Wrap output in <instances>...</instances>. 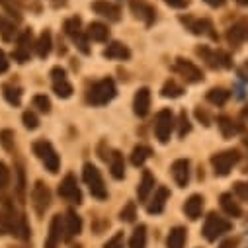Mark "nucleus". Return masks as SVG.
Wrapping results in <instances>:
<instances>
[{
    "instance_id": "1",
    "label": "nucleus",
    "mask_w": 248,
    "mask_h": 248,
    "mask_svg": "<svg viewBox=\"0 0 248 248\" xmlns=\"http://www.w3.org/2000/svg\"><path fill=\"white\" fill-rule=\"evenodd\" d=\"M115 94H117L115 82H113L111 78H102V80H98V82L88 90L86 100H88V104H92V106H106V104H109V102L115 98Z\"/></svg>"
},
{
    "instance_id": "2",
    "label": "nucleus",
    "mask_w": 248,
    "mask_h": 248,
    "mask_svg": "<svg viewBox=\"0 0 248 248\" xmlns=\"http://www.w3.org/2000/svg\"><path fill=\"white\" fill-rule=\"evenodd\" d=\"M82 178L88 186V190L94 198L98 200H106L108 198V190H106V184H104V178L100 174V170L94 166V164H84V170H82Z\"/></svg>"
},
{
    "instance_id": "3",
    "label": "nucleus",
    "mask_w": 248,
    "mask_h": 248,
    "mask_svg": "<svg viewBox=\"0 0 248 248\" xmlns=\"http://www.w3.org/2000/svg\"><path fill=\"white\" fill-rule=\"evenodd\" d=\"M33 153H35V156L43 162V166L51 172V174H55V172H59V164H61V160H59V155H57V151L53 149V145L49 143V141H35L33 143Z\"/></svg>"
},
{
    "instance_id": "4",
    "label": "nucleus",
    "mask_w": 248,
    "mask_h": 248,
    "mask_svg": "<svg viewBox=\"0 0 248 248\" xmlns=\"http://www.w3.org/2000/svg\"><path fill=\"white\" fill-rule=\"evenodd\" d=\"M174 125H176V121H174V113L170 109H160L156 113V119H155V135L156 139L166 145L170 141V135L174 131Z\"/></svg>"
},
{
    "instance_id": "5",
    "label": "nucleus",
    "mask_w": 248,
    "mask_h": 248,
    "mask_svg": "<svg viewBox=\"0 0 248 248\" xmlns=\"http://www.w3.org/2000/svg\"><path fill=\"white\" fill-rule=\"evenodd\" d=\"M238 160H240L238 151L231 149V151H223V153L213 155L211 156V166H213V170H215L217 176H227L232 170V166L238 164Z\"/></svg>"
},
{
    "instance_id": "6",
    "label": "nucleus",
    "mask_w": 248,
    "mask_h": 248,
    "mask_svg": "<svg viewBox=\"0 0 248 248\" xmlns=\"http://www.w3.org/2000/svg\"><path fill=\"white\" fill-rule=\"evenodd\" d=\"M231 227H232L231 221H227L225 217H221L217 213H209L207 219H205V225H203V236L207 240H217L219 236L229 232Z\"/></svg>"
},
{
    "instance_id": "7",
    "label": "nucleus",
    "mask_w": 248,
    "mask_h": 248,
    "mask_svg": "<svg viewBox=\"0 0 248 248\" xmlns=\"http://www.w3.org/2000/svg\"><path fill=\"white\" fill-rule=\"evenodd\" d=\"M180 22L186 26V30H190L194 35H205L211 39H217V31L207 18H194V16H182Z\"/></svg>"
},
{
    "instance_id": "8",
    "label": "nucleus",
    "mask_w": 248,
    "mask_h": 248,
    "mask_svg": "<svg viewBox=\"0 0 248 248\" xmlns=\"http://www.w3.org/2000/svg\"><path fill=\"white\" fill-rule=\"evenodd\" d=\"M198 55L202 57V61H205L207 67L211 69H229L232 63H231V57L225 53V51H219V49H209V47H198Z\"/></svg>"
},
{
    "instance_id": "9",
    "label": "nucleus",
    "mask_w": 248,
    "mask_h": 248,
    "mask_svg": "<svg viewBox=\"0 0 248 248\" xmlns=\"http://www.w3.org/2000/svg\"><path fill=\"white\" fill-rule=\"evenodd\" d=\"M174 71L186 80V82H190V84H198L203 80V73L198 65H194L192 61L188 59H176V63H174Z\"/></svg>"
},
{
    "instance_id": "10",
    "label": "nucleus",
    "mask_w": 248,
    "mask_h": 248,
    "mask_svg": "<svg viewBox=\"0 0 248 248\" xmlns=\"http://www.w3.org/2000/svg\"><path fill=\"white\" fill-rule=\"evenodd\" d=\"M20 219L22 217H16V211L12 207V203L6 200L2 209H0V234H18V229H20Z\"/></svg>"
},
{
    "instance_id": "11",
    "label": "nucleus",
    "mask_w": 248,
    "mask_h": 248,
    "mask_svg": "<svg viewBox=\"0 0 248 248\" xmlns=\"http://www.w3.org/2000/svg\"><path fill=\"white\" fill-rule=\"evenodd\" d=\"M59 196L69 203H82V192L78 188V182L73 174H67L65 180L59 184Z\"/></svg>"
},
{
    "instance_id": "12",
    "label": "nucleus",
    "mask_w": 248,
    "mask_h": 248,
    "mask_svg": "<svg viewBox=\"0 0 248 248\" xmlns=\"http://www.w3.org/2000/svg\"><path fill=\"white\" fill-rule=\"evenodd\" d=\"M51 84H53V92L59 98H71L73 96V84L69 82L65 69L53 67V71H51Z\"/></svg>"
},
{
    "instance_id": "13",
    "label": "nucleus",
    "mask_w": 248,
    "mask_h": 248,
    "mask_svg": "<svg viewBox=\"0 0 248 248\" xmlns=\"http://www.w3.org/2000/svg\"><path fill=\"white\" fill-rule=\"evenodd\" d=\"M31 203L37 215H45V211L51 205V192L43 182H35L33 190H31Z\"/></svg>"
},
{
    "instance_id": "14",
    "label": "nucleus",
    "mask_w": 248,
    "mask_h": 248,
    "mask_svg": "<svg viewBox=\"0 0 248 248\" xmlns=\"http://www.w3.org/2000/svg\"><path fill=\"white\" fill-rule=\"evenodd\" d=\"M31 47H35V45H33V35H31L30 30H26V31L18 37V45H16V49H14V53H12L18 63H26V61H30Z\"/></svg>"
},
{
    "instance_id": "15",
    "label": "nucleus",
    "mask_w": 248,
    "mask_h": 248,
    "mask_svg": "<svg viewBox=\"0 0 248 248\" xmlns=\"http://www.w3.org/2000/svg\"><path fill=\"white\" fill-rule=\"evenodd\" d=\"M129 6H131V12L135 14V18L143 20L147 26H151V24L155 22V18H156V10L147 2V0H131Z\"/></svg>"
},
{
    "instance_id": "16",
    "label": "nucleus",
    "mask_w": 248,
    "mask_h": 248,
    "mask_svg": "<svg viewBox=\"0 0 248 248\" xmlns=\"http://www.w3.org/2000/svg\"><path fill=\"white\" fill-rule=\"evenodd\" d=\"M65 227H63V219L61 215H55L51 219V227H49V236L45 242V248H57L61 244V238H65Z\"/></svg>"
},
{
    "instance_id": "17",
    "label": "nucleus",
    "mask_w": 248,
    "mask_h": 248,
    "mask_svg": "<svg viewBox=\"0 0 248 248\" xmlns=\"http://www.w3.org/2000/svg\"><path fill=\"white\" fill-rule=\"evenodd\" d=\"M227 39L234 47H238L240 43L248 41V20H240V22L232 24L229 28V31H227Z\"/></svg>"
},
{
    "instance_id": "18",
    "label": "nucleus",
    "mask_w": 248,
    "mask_h": 248,
    "mask_svg": "<svg viewBox=\"0 0 248 248\" xmlns=\"http://www.w3.org/2000/svg\"><path fill=\"white\" fill-rule=\"evenodd\" d=\"M172 176H174V180H176V184L180 186V188H186L188 182H190V160H186V158L174 160Z\"/></svg>"
},
{
    "instance_id": "19",
    "label": "nucleus",
    "mask_w": 248,
    "mask_h": 248,
    "mask_svg": "<svg viewBox=\"0 0 248 248\" xmlns=\"http://www.w3.org/2000/svg\"><path fill=\"white\" fill-rule=\"evenodd\" d=\"M92 10L104 18H108L109 22H117L119 20V6L109 2V0H94L92 2Z\"/></svg>"
},
{
    "instance_id": "20",
    "label": "nucleus",
    "mask_w": 248,
    "mask_h": 248,
    "mask_svg": "<svg viewBox=\"0 0 248 248\" xmlns=\"http://www.w3.org/2000/svg\"><path fill=\"white\" fill-rule=\"evenodd\" d=\"M63 227H65V238L67 240H71L73 236L80 234V231H82V219H80V215L77 211H73V209L67 211V215L63 219Z\"/></svg>"
},
{
    "instance_id": "21",
    "label": "nucleus",
    "mask_w": 248,
    "mask_h": 248,
    "mask_svg": "<svg viewBox=\"0 0 248 248\" xmlns=\"http://www.w3.org/2000/svg\"><path fill=\"white\" fill-rule=\"evenodd\" d=\"M151 109V90L149 88H139L133 100V111L139 117H145Z\"/></svg>"
},
{
    "instance_id": "22",
    "label": "nucleus",
    "mask_w": 248,
    "mask_h": 248,
    "mask_svg": "<svg viewBox=\"0 0 248 248\" xmlns=\"http://www.w3.org/2000/svg\"><path fill=\"white\" fill-rule=\"evenodd\" d=\"M168 198H170V192H168L166 188L155 190V194H153V198H151V202H149V205H147V211H149L151 215L162 213V211H164V205H166V202H168Z\"/></svg>"
},
{
    "instance_id": "23",
    "label": "nucleus",
    "mask_w": 248,
    "mask_h": 248,
    "mask_svg": "<svg viewBox=\"0 0 248 248\" xmlns=\"http://www.w3.org/2000/svg\"><path fill=\"white\" fill-rule=\"evenodd\" d=\"M203 196H200V194H194V196H190L188 198V202L184 203V213L188 215L192 221H196V219H200L202 217V211H203Z\"/></svg>"
},
{
    "instance_id": "24",
    "label": "nucleus",
    "mask_w": 248,
    "mask_h": 248,
    "mask_svg": "<svg viewBox=\"0 0 248 248\" xmlns=\"http://www.w3.org/2000/svg\"><path fill=\"white\" fill-rule=\"evenodd\" d=\"M104 57H106V59H111V61H127V59L131 57V51H129L127 45H123V43H119V41H113V43H109V45L106 47Z\"/></svg>"
},
{
    "instance_id": "25",
    "label": "nucleus",
    "mask_w": 248,
    "mask_h": 248,
    "mask_svg": "<svg viewBox=\"0 0 248 248\" xmlns=\"http://www.w3.org/2000/svg\"><path fill=\"white\" fill-rule=\"evenodd\" d=\"M155 176L149 172V170H145L143 172V178H141V182H139V186H137V198H139V202H147L149 200V196H151V192H155Z\"/></svg>"
},
{
    "instance_id": "26",
    "label": "nucleus",
    "mask_w": 248,
    "mask_h": 248,
    "mask_svg": "<svg viewBox=\"0 0 248 248\" xmlns=\"http://www.w3.org/2000/svg\"><path fill=\"white\" fill-rule=\"evenodd\" d=\"M217 125H219L223 137H234V135H238V133L242 131L240 123H236V121H234L232 117H229V115H221V117L217 119Z\"/></svg>"
},
{
    "instance_id": "27",
    "label": "nucleus",
    "mask_w": 248,
    "mask_h": 248,
    "mask_svg": "<svg viewBox=\"0 0 248 248\" xmlns=\"http://www.w3.org/2000/svg\"><path fill=\"white\" fill-rule=\"evenodd\" d=\"M109 172L115 180H121L125 176V160H123V155L119 151H113L109 155Z\"/></svg>"
},
{
    "instance_id": "28",
    "label": "nucleus",
    "mask_w": 248,
    "mask_h": 248,
    "mask_svg": "<svg viewBox=\"0 0 248 248\" xmlns=\"http://www.w3.org/2000/svg\"><path fill=\"white\" fill-rule=\"evenodd\" d=\"M86 35H88V39H92V41H108V37H109V30H108V26H104V24H100V22H94V24H90L88 26V30H86Z\"/></svg>"
},
{
    "instance_id": "29",
    "label": "nucleus",
    "mask_w": 248,
    "mask_h": 248,
    "mask_svg": "<svg viewBox=\"0 0 248 248\" xmlns=\"http://www.w3.org/2000/svg\"><path fill=\"white\" fill-rule=\"evenodd\" d=\"M221 207L229 217H240L242 215V209H240L238 202L232 198V194H223L221 196Z\"/></svg>"
},
{
    "instance_id": "30",
    "label": "nucleus",
    "mask_w": 248,
    "mask_h": 248,
    "mask_svg": "<svg viewBox=\"0 0 248 248\" xmlns=\"http://www.w3.org/2000/svg\"><path fill=\"white\" fill-rule=\"evenodd\" d=\"M51 47H53V37H51V31H43L35 43V53L39 59H45L49 53H51Z\"/></svg>"
},
{
    "instance_id": "31",
    "label": "nucleus",
    "mask_w": 248,
    "mask_h": 248,
    "mask_svg": "<svg viewBox=\"0 0 248 248\" xmlns=\"http://www.w3.org/2000/svg\"><path fill=\"white\" fill-rule=\"evenodd\" d=\"M166 246L168 248H184L186 246V229L184 227H174L168 234Z\"/></svg>"
},
{
    "instance_id": "32",
    "label": "nucleus",
    "mask_w": 248,
    "mask_h": 248,
    "mask_svg": "<svg viewBox=\"0 0 248 248\" xmlns=\"http://www.w3.org/2000/svg\"><path fill=\"white\" fill-rule=\"evenodd\" d=\"M65 33L75 41L77 37H80L82 33H84V30H82V20L78 18V16H75V18H69L67 22H65Z\"/></svg>"
},
{
    "instance_id": "33",
    "label": "nucleus",
    "mask_w": 248,
    "mask_h": 248,
    "mask_svg": "<svg viewBox=\"0 0 248 248\" xmlns=\"http://www.w3.org/2000/svg\"><path fill=\"white\" fill-rule=\"evenodd\" d=\"M149 158H151V149L145 147V145H137V147L133 149V153H131V162H133V166H143Z\"/></svg>"
},
{
    "instance_id": "34",
    "label": "nucleus",
    "mask_w": 248,
    "mask_h": 248,
    "mask_svg": "<svg viewBox=\"0 0 248 248\" xmlns=\"http://www.w3.org/2000/svg\"><path fill=\"white\" fill-rule=\"evenodd\" d=\"M129 248H147V227L139 225L133 231V236L129 240Z\"/></svg>"
},
{
    "instance_id": "35",
    "label": "nucleus",
    "mask_w": 248,
    "mask_h": 248,
    "mask_svg": "<svg viewBox=\"0 0 248 248\" xmlns=\"http://www.w3.org/2000/svg\"><path fill=\"white\" fill-rule=\"evenodd\" d=\"M2 94H4V100L10 104V106H20L22 104V90L18 86H12V84H6L2 88Z\"/></svg>"
},
{
    "instance_id": "36",
    "label": "nucleus",
    "mask_w": 248,
    "mask_h": 248,
    "mask_svg": "<svg viewBox=\"0 0 248 248\" xmlns=\"http://www.w3.org/2000/svg\"><path fill=\"white\" fill-rule=\"evenodd\" d=\"M229 98H231V92L225 90V88H211L207 92V100L211 104H215V106H225Z\"/></svg>"
},
{
    "instance_id": "37",
    "label": "nucleus",
    "mask_w": 248,
    "mask_h": 248,
    "mask_svg": "<svg viewBox=\"0 0 248 248\" xmlns=\"http://www.w3.org/2000/svg\"><path fill=\"white\" fill-rule=\"evenodd\" d=\"M0 35H2L4 41H14L16 37V26L8 22L4 16H0Z\"/></svg>"
},
{
    "instance_id": "38",
    "label": "nucleus",
    "mask_w": 248,
    "mask_h": 248,
    "mask_svg": "<svg viewBox=\"0 0 248 248\" xmlns=\"http://www.w3.org/2000/svg\"><path fill=\"white\" fill-rule=\"evenodd\" d=\"M182 92H184V88L176 80H166V84L162 86V96L164 98H180Z\"/></svg>"
},
{
    "instance_id": "39",
    "label": "nucleus",
    "mask_w": 248,
    "mask_h": 248,
    "mask_svg": "<svg viewBox=\"0 0 248 248\" xmlns=\"http://www.w3.org/2000/svg\"><path fill=\"white\" fill-rule=\"evenodd\" d=\"M192 131V123H190V117L186 111H180V117H178V137H186Z\"/></svg>"
},
{
    "instance_id": "40",
    "label": "nucleus",
    "mask_w": 248,
    "mask_h": 248,
    "mask_svg": "<svg viewBox=\"0 0 248 248\" xmlns=\"http://www.w3.org/2000/svg\"><path fill=\"white\" fill-rule=\"evenodd\" d=\"M0 6H2L12 18L20 20V0H0Z\"/></svg>"
},
{
    "instance_id": "41",
    "label": "nucleus",
    "mask_w": 248,
    "mask_h": 248,
    "mask_svg": "<svg viewBox=\"0 0 248 248\" xmlns=\"http://www.w3.org/2000/svg\"><path fill=\"white\" fill-rule=\"evenodd\" d=\"M33 108H37L43 113H49L51 111V100L45 94H37V96H33Z\"/></svg>"
},
{
    "instance_id": "42",
    "label": "nucleus",
    "mask_w": 248,
    "mask_h": 248,
    "mask_svg": "<svg viewBox=\"0 0 248 248\" xmlns=\"http://www.w3.org/2000/svg\"><path fill=\"white\" fill-rule=\"evenodd\" d=\"M135 217H137V211H135V203H127L125 207L121 209V213H119V219L121 221H125V223H133L135 221Z\"/></svg>"
},
{
    "instance_id": "43",
    "label": "nucleus",
    "mask_w": 248,
    "mask_h": 248,
    "mask_svg": "<svg viewBox=\"0 0 248 248\" xmlns=\"http://www.w3.org/2000/svg\"><path fill=\"white\" fill-rule=\"evenodd\" d=\"M0 145L6 151H14V131H10V129L0 131Z\"/></svg>"
},
{
    "instance_id": "44",
    "label": "nucleus",
    "mask_w": 248,
    "mask_h": 248,
    "mask_svg": "<svg viewBox=\"0 0 248 248\" xmlns=\"http://www.w3.org/2000/svg\"><path fill=\"white\" fill-rule=\"evenodd\" d=\"M16 174H18V186H16L18 198L24 200V196H26V180H24V168H22V164L16 166Z\"/></svg>"
},
{
    "instance_id": "45",
    "label": "nucleus",
    "mask_w": 248,
    "mask_h": 248,
    "mask_svg": "<svg viewBox=\"0 0 248 248\" xmlns=\"http://www.w3.org/2000/svg\"><path fill=\"white\" fill-rule=\"evenodd\" d=\"M24 125H26V129H30V131H33V129H37V125H39V119H37V115L33 113V111H24Z\"/></svg>"
},
{
    "instance_id": "46",
    "label": "nucleus",
    "mask_w": 248,
    "mask_h": 248,
    "mask_svg": "<svg viewBox=\"0 0 248 248\" xmlns=\"http://www.w3.org/2000/svg\"><path fill=\"white\" fill-rule=\"evenodd\" d=\"M10 186V170L4 162H0V190H6Z\"/></svg>"
},
{
    "instance_id": "47",
    "label": "nucleus",
    "mask_w": 248,
    "mask_h": 248,
    "mask_svg": "<svg viewBox=\"0 0 248 248\" xmlns=\"http://www.w3.org/2000/svg\"><path fill=\"white\" fill-rule=\"evenodd\" d=\"M123 244H125L123 232H117V234H113V236L104 244V248H123Z\"/></svg>"
},
{
    "instance_id": "48",
    "label": "nucleus",
    "mask_w": 248,
    "mask_h": 248,
    "mask_svg": "<svg viewBox=\"0 0 248 248\" xmlns=\"http://www.w3.org/2000/svg\"><path fill=\"white\" fill-rule=\"evenodd\" d=\"M234 194H236L240 200L248 202V184H246V182H236V184H234Z\"/></svg>"
},
{
    "instance_id": "49",
    "label": "nucleus",
    "mask_w": 248,
    "mask_h": 248,
    "mask_svg": "<svg viewBox=\"0 0 248 248\" xmlns=\"http://www.w3.org/2000/svg\"><path fill=\"white\" fill-rule=\"evenodd\" d=\"M164 2H166L168 6H172V8H178V10L190 6V0H164Z\"/></svg>"
},
{
    "instance_id": "50",
    "label": "nucleus",
    "mask_w": 248,
    "mask_h": 248,
    "mask_svg": "<svg viewBox=\"0 0 248 248\" xmlns=\"http://www.w3.org/2000/svg\"><path fill=\"white\" fill-rule=\"evenodd\" d=\"M236 73H238V77H240L244 82H248V61H244V63L238 67V71H236Z\"/></svg>"
},
{
    "instance_id": "51",
    "label": "nucleus",
    "mask_w": 248,
    "mask_h": 248,
    "mask_svg": "<svg viewBox=\"0 0 248 248\" xmlns=\"http://www.w3.org/2000/svg\"><path fill=\"white\" fill-rule=\"evenodd\" d=\"M6 71H8V57L2 49H0V73H6Z\"/></svg>"
},
{
    "instance_id": "52",
    "label": "nucleus",
    "mask_w": 248,
    "mask_h": 248,
    "mask_svg": "<svg viewBox=\"0 0 248 248\" xmlns=\"http://www.w3.org/2000/svg\"><path fill=\"white\" fill-rule=\"evenodd\" d=\"M196 115H198V119L203 123V125H209V115H207V111H203L202 108H198V109H196Z\"/></svg>"
},
{
    "instance_id": "53",
    "label": "nucleus",
    "mask_w": 248,
    "mask_h": 248,
    "mask_svg": "<svg viewBox=\"0 0 248 248\" xmlns=\"http://www.w3.org/2000/svg\"><path fill=\"white\" fill-rule=\"evenodd\" d=\"M203 2H207L209 6H213V8H219V6H223L227 0H203Z\"/></svg>"
},
{
    "instance_id": "54",
    "label": "nucleus",
    "mask_w": 248,
    "mask_h": 248,
    "mask_svg": "<svg viewBox=\"0 0 248 248\" xmlns=\"http://www.w3.org/2000/svg\"><path fill=\"white\" fill-rule=\"evenodd\" d=\"M236 246V238H231V240H225L219 248H234Z\"/></svg>"
},
{
    "instance_id": "55",
    "label": "nucleus",
    "mask_w": 248,
    "mask_h": 248,
    "mask_svg": "<svg viewBox=\"0 0 248 248\" xmlns=\"http://www.w3.org/2000/svg\"><path fill=\"white\" fill-rule=\"evenodd\" d=\"M236 2H238L240 6H248V0H236Z\"/></svg>"
},
{
    "instance_id": "56",
    "label": "nucleus",
    "mask_w": 248,
    "mask_h": 248,
    "mask_svg": "<svg viewBox=\"0 0 248 248\" xmlns=\"http://www.w3.org/2000/svg\"><path fill=\"white\" fill-rule=\"evenodd\" d=\"M242 117H244V119H248V108H244V109H242Z\"/></svg>"
},
{
    "instance_id": "57",
    "label": "nucleus",
    "mask_w": 248,
    "mask_h": 248,
    "mask_svg": "<svg viewBox=\"0 0 248 248\" xmlns=\"http://www.w3.org/2000/svg\"><path fill=\"white\" fill-rule=\"evenodd\" d=\"M244 145H246V147H248V137H246V139H244Z\"/></svg>"
}]
</instances>
